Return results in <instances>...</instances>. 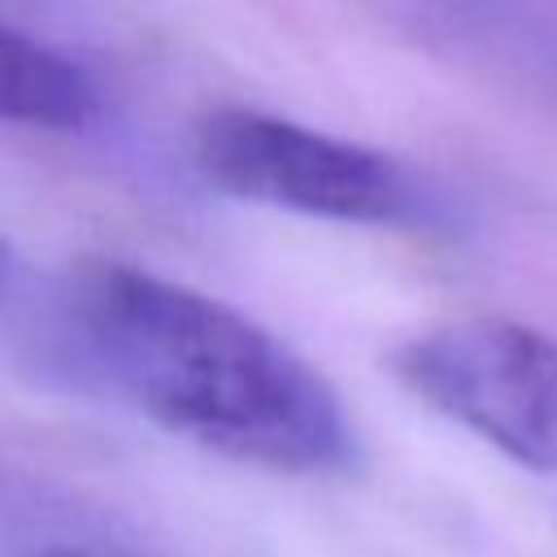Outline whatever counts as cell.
Returning a JSON list of instances; mask_svg holds the SVG:
<instances>
[{
    "instance_id": "obj_4",
    "label": "cell",
    "mask_w": 557,
    "mask_h": 557,
    "mask_svg": "<svg viewBox=\"0 0 557 557\" xmlns=\"http://www.w3.org/2000/svg\"><path fill=\"white\" fill-rule=\"evenodd\" d=\"M100 87L78 61L26 30H0V109L9 122L70 135L87 131L100 117Z\"/></svg>"
},
{
    "instance_id": "obj_2",
    "label": "cell",
    "mask_w": 557,
    "mask_h": 557,
    "mask_svg": "<svg viewBox=\"0 0 557 557\" xmlns=\"http://www.w3.org/2000/svg\"><path fill=\"white\" fill-rule=\"evenodd\" d=\"M396 379L509 461L557 474V339L513 318H457L396 348Z\"/></svg>"
},
{
    "instance_id": "obj_1",
    "label": "cell",
    "mask_w": 557,
    "mask_h": 557,
    "mask_svg": "<svg viewBox=\"0 0 557 557\" xmlns=\"http://www.w3.org/2000/svg\"><path fill=\"white\" fill-rule=\"evenodd\" d=\"M22 335L44 374L126 400L231 461L331 474L352 461L335 387L248 313L174 278L87 261L30 292Z\"/></svg>"
},
{
    "instance_id": "obj_3",
    "label": "cell",
    "mask_w": 557,
    "mask_h": 557,
    "mask_svg": "<svg viewBox=\"0 0 557 557\" xmlns=\"http://www.w3.org/2000/svg\"><path fill=\"white\" fill-rule=\"evenodd\" d=\"M191 161L209 187L331 222H400L413 187L396 161L326 131L261 113L213 109L191 131Z\"/></svg>"
},
{
    "instance_id": "obj_5",
    "label": "cell",
    "mask_w": 557,
    "mask_h": 557,
    "mask_svg": "<svg viewBox=\"0 0 557 557\" xmlns=\"http://www.w3.org/2000/svg\"><path fill=\"white\" fill-rule=\"evenodd\" d=\"M396 22L426 39H444L457 52H474L483 61H540V26L522 9V0H374Z\"/></svg>"
},
{
    "instance_id": "obj_6",
    "label": "cell",
    "mask_w": 557,
    "mask_h": 557,
    "mask_svg": "<svg viewBox=\"0 0 557 557\" xmlns=\"http://www.w3.org/2000/svg\"><path fill=\"white\" fill-rule=\"evenodd\" d=\"M30 557H109V553H87V548H44V553H30Z\"/></svg>"
}]
</instances>
